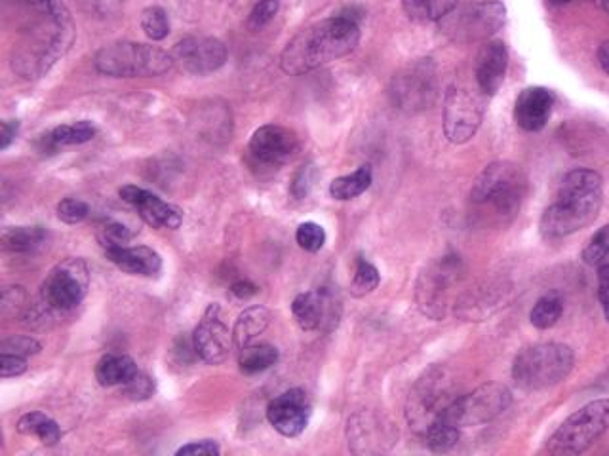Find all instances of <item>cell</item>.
<instances>
[{
	"label": "cell",
	"mask_w": 609,
	"mask_h": 456,
	"mask_svg": "<svg viewBox=\"0 0 609 456\" xmlns=\"http://www.w3.org/2000/svg\"><path fill=\"white\" fill-rule=\"evenodd\" d=\"M609 430V399H596L566 418L552 434L547 451L552 455H581Z\"/></svg>",
	"instance_id": "8992f818"
},
{
	"label": "cell",
	"mask_w": 609,
	"mask_h": 456,
	"mask_svg": "<svg viewBox=\"0 0 609 456\" xmlns=\"http://www.w3.org/2000/svg\"><path fill=\"white\" fill-rule=\"evenodd\" d=\"M509 67V52L505 42L501 40H490L484 44L476 56L474 75L480 92L484 95L497 94L505 82Z\"/></svg>",
	"instance_id": "ffe728a7"
},
{
	"label": "cell",
	"mask_w": 609,
	"mask_h": 456,
	"mask_svg": "<svg viewBox=\"0 0 609 456\" xmlns=\"http://www.w3.org/2000/svg\"><path fill=\"white\" fill-rule=\"evenodd\" d=\"M583 263L589 266H600L604 265V261L609 257V225L604 228H600L592 240L589 242V246L583 249Z\"/></svg>",
	"instance_id": "e575fe53"
},
{
	"label": "cell",
	"mask_w": 609,
	"mask_h": 456,
	"mask_svg": "<svg viewBox=\"0 0 609 456\" xmlns=\"http://www.w3.org/2000/svg\"><path fill=\"white\" fill-rule=\"evenodd\" d=\"M316 170L313 164H305L301 170L295 173L294 183H292V194H294L297 200L305 198L313 185H315Z\"/></svg>",
	"instance_id": "b9f144b4"
},
{
	"label": "cell",
	"mask_w": 609,
	"mask_h": 456,
	"mask_svg": "<svg viewBox=\"0 0 609 456\" xmlns=\"http://www.w3.org/2000/svg\"><path fill=\"white\" fill-rule=\"evenodd\" d=\"M295 242L299 244L301 249H305L309 253H316L326 244V232H324V228L320 227V225L311 223V221L309 223H301L297 227V232H295Z\"/></svg>",
	"instance_id": "d590c367"
},
{
	"label": "cell",
	"mask_w": 609,
	"mask_h": 456,
	"mask_svg": "<svg viewBox=\"0 0 609 456\" xmlns=\"http://www.w3.org/2000/svg\"><path fill=\"white\" fill-rule=\"evenodd\" d=\"M138 371L136 361L130 356L107 354L96 365V379L101 386H124Z\"/></svg>",
	"instance_id": "484cf974"
},
{
	"label": "cell",
	"mask_w": 609,
	"mask_h": 456,
	"mask_svg": "<svg viewBox=\"0 0 609 456\" xmlns=\"http://www.w3.org/2000/svg\"><path fill=\"white\" fill-rule=\"evenodd\" d=\"M484 118V109L478 97L461 88L452 86L444 101V133L450 143L463 145L471 141L478 132Z\"/></svg>",
	"instance_id": "4fadbf2b"
},
{
	"label": "cell",
	"mask_w": 609,
	"mask_h": 456,
	"mask_svg": "<svg viewBox=\"0 0 609 456\" xmlns=\"http://www.w3.org/2000/svg\"><path fill=\"white\" fill-rule=\"evenodd\" d=\"M141 29L151 40H164L170 33L168 14L158 6L145 8L141 14Z\"/></svg>",
	"instance_id": "836d02e7"
},
{
	"label": "cell",
	"mask_w": 609,
	"mask_h": 456,
	"mask_svg": "<svg viewBox=\"0 0 609 456\" xmlns=\"http://www.w3.org/2000/svg\"><path fill=\"white\" fill-rule=\"evenodd\" d=\"M379 282H381L379 270L372 263H368L366 259H358L353 282H351V295L356 299L366 297L379 287Z\"/></svg>",
	"instance_id": "d6a6232c"
},
{
	"label": "cell",
	"mask_w": 609,
	"mask_h": 456,
	"mask_svg": "<svg viewBox=\"0 0 609 456\" xmlns=\"http://www.w3.org/2000/svg\"><path fill=\"white\" fill-rule=\"evenodd\" d=\"M554 107V95L543 86H531L518 95L514 105V118L524 132H541Z\"/></svg>",
	"instance_id": "44dd1931"
},
{
	"label": "cell",
	"mask_w": 609,
	"mask_h": 456,
	"mask_svg": "<svg viewBox=\"0 0 609 456\" xmlns=\"http://www.w3.org/2000/svg\"><path fill=\"white\" fill-rule=\"evenodd\" d=\"M438 94V76L431 59H419L394 76L391 99L404 113H421L429 109Z\"/></svg>",
	"instance_id": "9c48e42d"
},
{
	"label": "cell",
	"mask_w": 609,
	"mask_h": 456,
	"mask_svg": "<svg viewBox=\"0 0 609 456\" xmlns=\"http://www.w3.org/2000/svg\"><path fill=\"white\" fill-rule=\"evenodd\" d=\"M528 179L511 162H493L472 185V206L492 223H509L524 202Z\"/></svg>",
	"instance_id": "3957f363"
},
{
	"label": "cell",
	"mask_w": 609,
	"mask_h": 456,
	"mask_svg": "<svg viewBox=\"0 0 609 456\" xmlns=\"http://www.w3.org/2000/svg\"><path fill=\"white\" fill-rule=\"evenodd\" d=\"M221 453L219 445L212 439H204V441H195V443H189V445H183L181 449H177V456L183 455H206V456H217Z\"/></svg>",
	"instance_id": "ee69618b"
},
{
	"label": "cell",
	"mask_w": 609,
	"mask_h": 456,
	"mask_svg": "<svg viewBox=\"0 0 609 456\" xmlns=\"http://www.w3.org/2000/svg\"><path fill=\"white\" fill-rule=\"evenodd\" d=\"M389 428L370 413H358L349 420V439L354 453H377L379 443L389 441Z\"/></svg>",
	"instance_id": "603a6c76"
},
{
	"label": "cell",
	"mask_w": 609,
	"mask_h": 456,
	"mask_svg": "<svg viewBox=\"0 0 609 456\" xmlns=\"http://www.w3.org/2000/svg\"><path fill=\"white\" fill-rule=\"evenodd\" d=\"M278 8H280L278 0H259L248 16V29L254 33L261 31L267 23H271V19L275 18Z\"/></svg>",
	"instance_id": "f35d334b"
},
{
	"label": "cell",
	"mask_w": 609,
	"mask_h": 456,
	"mask_svg": "<svg viewBox=\"0 0 609 456\" xmlns=\"http://www.w3.org/2000/svg\"><path fill=\"white\" fill-rule=\"evenodd\" d=\"M598 61H600V67L604 69V73L609 75V40L600 44V48H598Z\"/></svg>",
	"instance_id": "f907efd6"
},
{
	"label": "cell",
	"mask_w": 609,
	"mask_h": 456,
	"mask_svg": "<svg viewBox=\"0 0 609 456\" xmlns=\"http://www.w3.org/2000/svg\"><path fill=\"white\" fill-rule=\"evenodd\" d=\"M271 312L265 306H250L246 308L235 323L233 337L238 348H244L256 341L257 337L269 327Z\"/></svg>",
	"instance_id": "d4e9b609"
},
{
	"label": "cell",
	"mask_w": 609,
	"mask_h": 456,
	"mask_svg": "<svg viewBox=\"0 0 609 456\" xmlns=\"http://www.w3.org/2000/svg\"><path fill=\"white\" fill-rule=\"evenodd\" d=\"M37 437H39L40 443L46 445V447L58 445L59 439H61V430H59L58 422L50 417L46 418L40 424L39 430H37Z\"/></svg>",
	"instance_id": "f6af8a7d"
},
{
	"label": "cell",
	"mask_w": 609,
	"mask_h": 456,
	"mask_svg": "<svg viewBox=\"0 0 609 456\" xmlns=\"http://www.w3.org/2000/svg\"><path fill=\"white\" fill-rule=\"evenodd\" d=\"M257 291H259L257 285L248 282V280H240V282L231 285V293L235 295L236 299H242V301L252 299L254 295H257Z\"/></svg>",
	"instance_id": "681fc988"
},
{
	"label": "cell",
	"mask_w": 609,
	"mask_h": 456,
	"mask_svg": "<svg viewBox=\"0 0 609 456\" xmlns=\"http://www.w3.org/2000/svg\"><path fill=\"white\" fill-rule=\"evenodd\" d=\"M90 215V206L79 198H65L58 204V217L67 225H79Z\"/></svg>",
	"instance_id": "8d00e7d4"
},
{
	"label": "cell",
	"mask_w": 609,
	"mask_h": 456,
	"mask_svg": "<svg viewBox=\"0 0 609 456\" xmlns=\"http://www.w3.org/2000/svg\"><path fill=\"white\" fill-rule=\"evenodd\" d=\"M94 65L101 75L136 78L164 75L176 63L172 54L160 50L157 46L138 42H115L99 50Z\"/></svg>",
	"instance_id": "5b68a950"
},
{
	"label": "cell",
	"mask_w": 609,
	"mask_h": 456,
	"mask_svg": "<svg viewBox=\"0 0 609 456\" xmlns=\"http://www.w3.org/2000/svg\"><path fill=\"white\" fill-rule=\"evenodd\" d=\"M423 439L434 453L452 451L459 441V426L448 417L440 418L429 426V430L423 434Z\"/></svg>",
	"instance_id": "4dcf8cb0"
},
{
	"label": "cell",
	"mask_w": 609,
	"mask_h": 456,
	"mask_svg": "<svg viewBox=\"0 0 609 456\" xmlns=\"http://www.w3.org/2000/svg\"><path fill=\"white\" fill-rule=\"evenodd\" d=\"M604 204V181L592 170H573L560 181L556 200L541 217V234L562 240L589 227Z\"/></svg>",
	"instance_id": "7a4b0ae2"
},
{
	"label": "cell",
	"mask_w": 609,
	"mask_h": 456,
	"mask_svg": "<svg viewBox=\"0 0 609 456\" xmlns=\"http://www.w3.org/2000/svg\"><path fill=\"white\" fill-rule=\"evenodd\" d=\"M461 261L455 255L438 259L429 266L417 282V303L419 308L434 320H440L446 314L448 291L461 278Z\"/></svg>",
	"instance_id": "7c38bea8"
},
{
	"label": "cell",
	"mask_w": 609,
	"mask_h": 456,
	"mask_svg": "<svg viewBox=\"0 0 609 456\" xmlns=\"http://www.w3.org/2000/svg\"><path fill=\"white\" fill-rule=\"evenodd\" d=\"M596 2H598V4H600V6H602V8H604V10H606V12L609 14V0H596Z\"/></svg>",
	"instance_id": "816d5d0a"
},
{
	"label": "cell",
	"mask_w": 609,
	"mask_h": 456,
	"mask_svg": "<svg viewBox=\"0 0 609 456\" xmlns=\"http://www.w3.org/2000/svg\"><path fill=\"white\" fill-rule=\"evenodd\" d=\"M124 394L134 401H143L149 399L155 394V380L149 375L138 371L132 379L124 384Z\"/></svg>",
	"instance_id": "60d3db41"
},
{
	"label": "cell",
	"mask_w": 609,
	"mask_h": 456,
	"mask_svg": "<svg viewBox=\"0 0 609 456\" xmlns=\"http://www.w3.org/2000/svg\"><path fill=\"white\" fill-rule=\"evenodd\" d=\"M360 40V27L343 14L322 19L299 31L284 48L280 67L288 75L299 76L349 56Z\"/></svg>",
	"instance_id": "6da1fadb"
},
{
	"label": "cell",
	"mask_w": 609,
	"mask_h": 456,
	"mask_svg": "<svg viewBox=\"0 0 609 456\" xmlns=\"http://www.w3.org/2000/svg\"><path fill=\"white\" fill-rule=\"evenodd\" d=\"M235 337L221 320L219 304H210L193 335L195 354L210 365H219L229 358Z\"/></svg>",
	"instance_id": "5bb4252c"
},
{
	"label": "cell",
	"mask_w": 609,
	"mask_h": 456,
	"mask_svg": "<svg viewBox=\"0 0 609 456\" xmlns=\"http://www.w3.org/2000/svg\"><path fill=\"white\" fill-rule=\"evenodd\" d=\"M40 348H42L40 342L27 335H16V337H10V339L0 342L2 354H14V356H23V358L39 354Z\"/></svg>",
	"instance_id": "ab89813d"
},
{
	"label": "cell",
	"mask_w": 609,
	"mask_h": 456,
	"mask_svg": "<svg viewBox=\"0 0 609 456\" xmlns=\"http://www.w3.org/2000/svg\"><path fill=\"white\" fill-rule=\"evenodd\" d=\"M27 371V358L14 356V354H2L0 356V375L2 379L20 377Z\"/></svg>",
	"instance_id": "7bdbcfd3"
},
{
	"label": "cell",
	"mask_w": 609,
	"mask_h": 456,
	"mask_svg": "<svg viewBox=\"0 0 609 456\" xmlns=\"http://www.w3.org/2000/svg\"><path fill=\"white\" fill-rule=\"evenodd\" d=\"M562 314H564V301H562V297H558L556 293L545 295V297H541L535 303L533 310H531V325L541 329V331L543 329H551L562 318Z\"/></svg>",
	"instance_id": "1f68e13d"
},
{
	"label": "cell",
	"mask_w": 609,
	"mask_h": 456,
	"mask_svg": "<svg viewBox=\"0 0 609 456\" xmlns=\"http://www.w3.org/2000/svg\"><path fill=\"white\" fill-rule=\"evenodd\" d=\"M118 194L126 204L138 209L139 217L151 227L176 230L183 223L181 209L160 200L157 194L149 190L141 189L136 185H126Z\"/></svg>",
	"instance_id": "ac0fdd59"
},
{
	"label": "cell",
	"mask_w": 609,
	"mask_h": 456,
	"mask_svg": "<svg viewBox=\"0 0 609 456\" xmlns=\"http://www.w3.org/2000/svg\"><path fill=\"white\" fill-rule=\"evenodd\" d=\"M46 418H48V415L39 413V411L27 413V415H23V417L18 420V432H20L21 436H37V430H39L40 424H42Z\"/></svg>",
	"instance_id": "bcb514c9"
},
{
	"label": "cell",
	"mask_w": 609,
	"mask_h": 456,
	"mask_svg": "<svg viewBox=\"0 0 609 456\" xmlns=\"http://www.w3.org/2000/svg\"><path fill=\"white\" fill-rule=\"evenodd\" d=\"M20 132V122L18 120H4L0 126V149L6 151L12 141L16 139V135Z\"/></svg>",
	"instance_id": "c3c4849f"
},
{
	"label": "cell",
	"mask_w": 609,
	"mask_h": 456,
	"mask_svg": "<svg viewBox=\"0 0 609 456\" xmlns=\"http://www.w3.org/2000/svg\"><path fill=\"white\" fill-rule=\"evenodd\" d=\"M598 299L609 322V265H600L598 268Z\"/></svg>",
	"instance_id": "7dc6e473"
},
{
	"label": "cell",
	"mask_w": 609,
	"mask_h": 456,
	"mask_svg": "<svg viewBox=\"0 0 609 456\" xmlns=\"http://www.w3.org/2000/svg\"><path fill=\"white\" fill-rule=\"evenodd\" d=\"M105 255L113 265L132 276L157 278L158 274L162 272V257L151 247H107Z\"/></svg>",
	"instance_id": "7402d4cb"
},
{
	"label": "cell",
	"mask_w": 609,
	"mask_h": 456,
	"mask_svg": "<svg viewBox=\"0 0 609 456\" xmlns=\"http://www.w3.org/2000/svg\"><path fill=\"white\" fill-rule=\"evenodd\" d=\"M505 21L507 10L497 0L474 2L461 8L455 6L446 18L440 19L442 31L461 44L493 37L505 25Z\"/></svg>",
	"instance_id": "ba28073f"
},
{
	"label": "cell",
	"mask_w": 609,
	"mask_h": 456,
	"mask_svg": "<svg viewBox=\"0 0 609 456\" xmlns=\"http://www.w3.org/2000/svg\"><path fill=\"white\" fill-rule=\"evenodd\" d=\"M278 361V350L271 344H248L240 348L238 365L244 375H257L271 369Z\"/></svg>",
	"instance_id": "83f0119b"
},
{
	"label": "cell",
	"mask_w": 609,
	"mask_h": 456,
	"mask_svg": "<svg viewBox=\"0 0 609 456\" xmlns=\"http://www.w3.org/2000/svg\"><path fill=\"white\" fill-rule=\"evenodd\" d=\"M457 0H402V8L406 16L415 23H431L446 18Z\"/></svg>",
	"instance_id": "f1b7e54d"
},
{
	"label": "cell",
	"mask_w": 609,
	"mask_h": 456,
	"mask_svg": "<svg viewBox=\"0 0 609 456\" xmlns=\"http://www.w3.org/2000/svg\"><path fill=\"white\" fill-rule=\"evenodd\" d=\"M172 57L179 69L191 75H210L227 61V48L212 37H189L177 42Z\"/></svg>",
	"instance_id": "9a60e30c"
},
{
	"label": "cell",
	"mask_w": 609,
	"mask_h": 456,
	"mask_svg": "<svg viewBox=\"0 0 609 456\" xmlns=\"http://www.w3.org/2000/svg\"><path fill=\"white\" fill-rule=\"evenodd\" d=\"M299 149L297 135L292 130L276 124L261 126L250 139L248 152L257 166L278 168L294 158Z\"/></svg>",
	"instance_id": "2e32d148"
},
{
	"label": "cell",
	"mask_w": 609,
	"mask_h": 456,
	"mask_svg": "<svg viewBox=\"0 0 609 456\" xmlns=\"http://www.w3.org/2000/svg\"><path fill=\"white\" fill-rule=\"evenodd\" d=\"M98 236L99 242L107 249V247L126 246L132 240L134 232L118 221H107L103 227L99 228Z\"/></svg>",
	"instance_id": "74e56055"
},
{
	"label": "cell",
	"mask_w": 609,
	"mask_h": 456,
	"mask_svg": "<svg viewBox=\"0 0 609 456\" xmlns=\"http://www.w3.org/2000/svg\"><path fill=\"white\" fill-rule=\"evenodd\" d=\"M575 367V354L560 342H543L522 350L512 363V379L528 392L547 390L566 379Z\"/></svg>",
	"instance_id": "277c9868"
},
{
	"label": "cell",
	"mask_w": 609,
	"mask_h": 456,
	"mask_svg": "<svg viewBox=\"0 0 609 456\" xmlns=\"http://www.w3.org/2000/svg\"><path fill=\"white\" fill-rule=\"evenodd\" d=\"M267 418L280 436H301L311 418V399L305 390L292 388L269 403Z\"/></svg>",
	"instance_id": "e0dca14e"
},
{
	"label": "cell",
	"mask_w": 609,
	"mask_h": 456,
	"mask_svg": "<svg viewBox=\"0 0 609 456\" xmlns=\"http://www.w3.org/2000/svg\"><path fill=\"white\" fill-rule=\"evenodd\" d=\"M90 272L82 259H65L59 263L42 285V299L50 308L61 312L77 308L86 297Z\"/></svg>",
	"instance_id": "8fae6325"
},
{
	"label": "cell",
	"mask_w": 609,
	"mask_h": 456,
	"mask_svg": "<svg viewBox=\"0 0 609 456\" xmlns=\"http://www.w3.org/2000/svg\"><path fill=\"white\" fill-rule=\"evenodd\" d=\"M457 398L452 380L446 377V373L442 369H431L423 379H419L410 394L406 409L408 422L419 436H423L436 420L448 417V411Z\"/></svg>",
	"instance_id": "52a82bcc"
},
{
	"label": "cell",
	"mask_w": 609,
	"mask_h": 456,
	"mask_svg": "<svg viewBox=\"0 0 609 456\" xmlns=\"http://www.w3.org/2000/svg\"><path fill=\"white\" fill-rule=\"evenodd\" d=\"M511 401V392L503 384L488 382L472 390L471 394L455 399L448 411V418L459 428L480 426L501 417L509 409Z\"/></svg>",
	"instance_id": "30bf717a"
},
{
	"label": "cell",
	"mask_w": 609,
	"mask_h": 456,
	"mask_svg": "<svg viewBox=\"0 0 609 456\" xmlns=\"http://www.w3.org/2000/svg\"><path fill=\"white\" fill-rule=\"evenodd\" d=\"M96 137V126L88 120H80L75 124H63L54 128L50 133L40 137V152H56L63 147L82 145Z\"/></svg>",
	"instance_id": "cb8c5ba5"
},
{
	"label": "cell",
	"mask_w": 609,
	"mask_h": 456,
	"mask_svg": "<svg viewBox=\"0 0 609 456\" xmlns=\"http://www.w3.org/2000/svg\"><path fill=\"white\" fill-rule=\"evenodd\" d=\"M337 303L328 291H307L299 293L292 303L295 322L305 331L332 329L330 322L337 323L339 312Z\"/></svg>",
	"instance_id": "d6986e66"
},
{
	"label": "cell",
	"mask_w": 609,
	"mask_h": 456,
	"mask_svg": "<svg viewBox=\"0 0 609 456\" xmlns=\"http://www.w3.org/2000/svg\"><path fill=\"white\" fill-rule=\"evenodd\" d=\"M372 185V168L370 166H360L358 170L337 177L330 185V196L339 202L353 200L356 196L364 194Z\"/></svg>",
	"instance_id": "4316f807"
},
{
	"label": "cell",
	"mask_w": 609,
	"mask_h": 456,
	"mask_svg": "<svg viewBox=\"0 0 609 456\" xmlns=\"http://www.w3.org/2000/svg\"><path fill=\"white\" fill-rule=\"evenodd\" d=\"M46 230L42 227H16L4 230L2 246L12 253H29L44 244Z\"/></svg>",
	"instance_id": "f546056e"
}]
</instances>
